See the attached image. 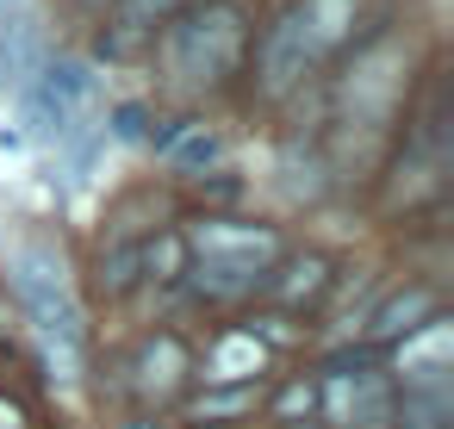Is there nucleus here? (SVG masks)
I'll list each match as a JSON object with an SVG mask.
<instances>
[{
    "instance_id": "3",
    "label": "nucleus",
    "mask_w": 454,
    "mask_h": 429,
    "mask_svg": "<svg viewBox=\"0 0 454 429\" xmlns=\"http://www.w3.org/2000/svg\"><path fill=\"white\" fill-rule=\"evenodd\" d=\"M243 7L237 0H206L187 20L162 26V82L175 94H206L243 63Z\"/></svg>"
},
{
    "instance_id": "17",
    "label": "nucleus",
    "mask_w": 454,
    "mask_h": 429,
    "mask_svg": "<svg viewBox=\"0 0 454 429\" xmlns=\"http://www.w3.org/2000/svg\"><path fill=\"white\" fill-rule=\"evenodd\" d=\"M299 26H305V38L330 57L336 44H348L355 38V13H361V0H299Z\"/></svg>"
},
{
    "instance_id": "9",
    "label": "nucleus",
    "mask_w": 454,
    "mask_h": 429,
    "mask_svg": "<svg viewBox=\"0 0 454 429\" xmlns=\"http://www.w3.org/2000/svg\"><path fill=\"white\" fill-rule=\"evenodd\" d=\"M429 317H442V292H435L429 280H404V286H392V292L361 317V336H355V342H367L373 355H386L392 342H404V336L423 330Z\"/></svg>"
},
{
    "instance_id": "14",
    "label": "nucleus",
    "mask_w": 454,
    "mask_h": 429,
    "mask_svg": "<svg viewBox=\"0 0 454 429\" xmlns=\"http://www.w3.org/2000/svg\"><path fill=\"white\" fill-rule=\"evenodd\" d=\"M156 156H162L175 175H206V168H218V162L231 156V144H224V131H218V125L181 119V125H168V131L156 137Z\"/></svg>"
},
{
    "instance_id": "10",
    "label": "nucleus",
    "mask_w": 454,
    "mask_h": 429,
    "mask_svg": "<svg viewBox=\"0 0 454 429\" xmlns=\"http://www.w3.org/2000/svg\"><path fill=\"white\" fill-rule=\"evenodd\" d=\"M262 392L268 386H193L175 417L187 429H237V423H255L262 417Z\"/></svg>"
},
{
    "instance_id": "23",
    "label": "nucleus",
    "mask_w": 454,
    "mask_h": 429,
    "mask_svg": "<svg viewBox=\"0 0 454 429\" xmlns=\"http://www.w3.org/2000/svg\"><path fill=\"white\" fill-rule=\"evenodd\" d=\"M113 429H168V423L150 417V410H137V417H125V423H113Z\"/></svg>"
},
{
    "instance_id": "6",
    "label": "nucleus",
    "mask_w": 454,
    "mask_h": 429,
    "mask_svg": "<svg viewBox=\"0 0 454 429\" xmlns=\"http://www.w3.org/2000/svg\"><path fill=\"white\" fill-rule=\"evenodd\" d=\"M268 367H274V348L243 317L218 324L206 348H193V386H268Z\"/></svg>"
},
{
    "instance_id": "16",
    "label": "nucleus",
    "mask_w": 454,
    "mask_h": 429,
    "mask_svg": "<svg viewBox=\"0 0 454 429\" xmlns=\"http://www.w3.org/2000/svg\"><path fill=\"white\" fill-rule=\"evenodd\" d=\"M392 429H454V386L392 392Z\"/></svg>"
},
{
    "instance_id": "21",
    "label": "nucleus",
    "mask_w": 454,
    "mask_h": 429,
    "mask_svg": "<svg viewBox=\"0 0 454 429\" xmlns=\"http://www.w3.org/2000/svg\"><path fill=\"white\" fill-rule=\"evenodd\" d=\"M0 429H32V410H26L7 386H0Z\"/></svg>"
},
{
    "instance_id": "19",
    "label": "nucleus",
    "mask_w": 454,
    "mask_h": 429,
    "mask_svg": "<svg viewBox=\"0 0 454 429\" xmlns=\"http://www.w3.org/2000/svg\"><path fill=\"white\" fill-rule=\"evenodd\" d=\"M187 280V243L181 230L144 237V286H181Z\"/></svg>"
},
{
    "instance_id": "4",
    "label": "nucleus",
    "mask_w": 454,
    "mask_h": 429,
    "mask_svg": "<svg viewBox=\"0 0 454 429\" xmlns=\"http://www.w3.org/2000/svg\"><path fill=\"white\" fill-rule=\"evenodd\" d=\"M94 100H100V75L88 57H44L20 88V137L57 150L63 137L88 125Z\"/></svg>"
},
{
    "instance_id": "8",
    "label": "nucleus",
    "mask_w": 454,
    "mask_h": 429,
    "mask_svg": "<svg viewBox=\"0 0 454 429\" xmlns=\"http://www.w3.org/2000/svg\"><path fill=\"white\" fill-rule=\"evenodd\" d=\"M317 63H324V51L305 38L299 13H280V20L268 26V38H262V57H255L262 94H268V100H286V94H299V88H305V75H311Z\"/></svg>"
},
{
    "instance_id": "22",
    "label": "nucleus",
    "mask_w": 454,
    "mask_h": 429,
    "mask_svg": "<svg viewBox=\"0 0 454 429\" xmlns=\"http://www.w3.org/2000/svg\"><path fill=\"white\" fill-rule=\"evenodd\" d=\"M113 131L119 137H144V106H119L113 113Z\"/></svg>"
},
{
    "instance_id": "12",
    "label": "nucleus",
    "mask_w": 454,
    "mask_h": 429,
    "mask_svg": "<svg viewBox=\"0 0 454 429\" xmlns=\"http://www.w3.org/2000/svg\"><path fill=\"white\" fill-rule=\"evenodd\" d=\"M392 63H398V51H367V57L348 69L342 100H348V113H355V125H380V119L392 113V100H398V75H392Z\"/></svg>"
},
{
    "instance_id": "1",
    "label": "nucleus",
    "mask_w": 454,
    "mask_h": 429,
    "mask_svg": "<svg viewBox=\"0 0 454 429\" xmlns=\"http://www.w3.org/2000/svg\"><path fill=\"white\" fill-rule=\"evenodd\" d=\"M181 243H187V280L193 299L206 305H243V299H262V280L280 268L286 255V237L274 224H249V218H193L181 224Z\"/></svg>"
},
{
    "instance_id": "15",
    "label": "nucleus",
    "mask_w": 454,
    "mask_h": 429,
    "mask_svg": "<svg viewBox=\"0 0 454 429\" xmlns=\"http://www.w3.org/2000/svg\"><path fill=\"white\" fill-rule=\"evenodd\" d=\"M262 417L274 429H324V404H317V373H286L280 386L262 392Z\"/></svg>"
},
{
    "instance_id": "11",
    "label": "nucleus",
    "mask_w": 454,
    "mask_h": 429,
    "mask_svg": "<svg viewBox=\"0 0 454 429\" xmlns=\"http://www.w3.org/2000/svg\"><path fill=\"white\" fill-rule=\"evenodd\" d=\"M330 286H336V274H330L324 255H280V268L262 280V299L274 311H311Z\"/></svg>"
},
{
    "instance_id": "20",
    "label": "nucleus",
    "mask_w": 454,
    "mask_h": 429,
    "mask_svg": "<svg viewBox=\"0 0 454 429\" xmlns=\"http://www.w3.org/2000/svg\"><path fill=\"white\" fill-rule=\"evenodd\" d=\"M181 0H113V13H119V32H156L175 20Z\"/></svg>"
},
{
    "instance_id": "2",
    "label": "nucleus",
    "mask_w": 454,
    "mask_h": 429,
    "mask_svg": "<svg viewBox=\"0 0 454 429\" xmlns=\"http://www.w3.org/2000/svg\"><path fill=\"white\" fill-rule=\"evenodd\" d=\"M7 292L20 305V317L32 324V336L44 342V361L57 367V379H82V367H88V305L69 280V261L51 243H20L7 255Z\"/></svg>"
},
{
    "instance_id": "7",
    "label": "nucleus",
    "mask_w": 454,
    "mask_h": 429,
    "mask_svg": "<svg viewBox=\"0 0 454 429\" xmlns=\"http://www.w3.org/2000/svg\"><path fill=\"white\" fill-rule=\"evenodd\" d=\"M380 367H386L392 392H404V386H454V317L448 311L429 317L423 330H411L404 342H392L380 355Z\"/></svg>"
},
{
    "instance_id": "18",
    "label": "nucleus",
    "mask_w": 454,
    "mask_h": 429,
    "mask_svg": "<svg viewBox=\"0 0 454 429\" xmlns=\"http://www.w3.org/2000/svg\"><path fill=\"white\" fill-rule=\"evenodd\" d=\"M94 286H100V299L137 292V286H144V237H137V243H113V249L94 261Z\"/></svg>"
},
{
    "instance_id": "24",
    "label": "nucleus",
    "mask_w": 454,
    "mask_h": 429,
    "mask_svg": "<svg viewBox=\"0 0 454 429\" xmlns=\"http://www.w3.org/2000/svg\"><path fill=\"white\" fill-rule=\"evenodd\" d=\"M88 7H113V0H88Z\"/></svg>"
},
{
    "instance_id": "13",
    "label": "nucleus",
    "mask_w": 454,
    "mask_h": 429,
    "mask_svg": "<svg viewBox=\"0 0 454 429\" xmlns=\"http://www.w3.org/2000/svg\"><path fill=\"white\" fill-rule=\"evenodd\" d=\"M44 63V32L32 7H0V94H20L26 75Z\"/></svg>"
},
{
    "instance_id": "5",
    "label": "nucleus",
    "mask_w": 454,
    "mask_h": 429,
    "mask_svg": "<svg viewBox=\"0 0 454 429\" xmlns=\"http://www.w3.org/2000/svg\"><path fill=\"white\" fill-rule=\"evenodd\" d=\"M187 392H193V348H187V336L181 330H150L131 348V361H125V398H137L156 417V410L181 404Z\"/></svg>"
}]
</instances>
